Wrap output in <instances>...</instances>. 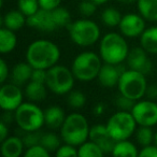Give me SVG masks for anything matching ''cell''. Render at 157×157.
I'll return each mask as SVG.
<instances>
[{"mask_svg": "<svg viewBox=\"0 0 157 157\" xmlns=\"http://www.w3.org/2000/svg\"><path fill=\"white\" fill-rule=\"evenodd\" d=\"M117 1L122 5H132V3L137 2L138 0H117Z\"/></svg>", "mask_w": 157, "mask_h": 157, "instance_id": "obj_45", "label": "cell"}, {"mask_svg": "<svg viewBox=\"0 0 157 157\" xmlns=\"http://www.w3.org/2000/svg\"><path fill=\"white\" fill-rule=\"evenodd\" d=\"M71 41L80 48H90L101 39L99 25L90 18H80L67 26Z\"/></svg>", "mask_w": 157, "mask_h": 157, "instance_id": "obj_4", "label": "cell"}, {"mask_svg": "<svg viewBox=\"0 0 157 157\" xmlns=\"http://www.w3.org/2000/svg\"><path fill=\"white\" fill-rule=\"evenodd\" d=\"M125 70L126 69L122 67V63L121 65H111V63H103L98 76H97V80H98L99 84L105 88L115 87L117 86L121 75Z\"/></svg>", "mask_w": 157, "mask_h": 157, "instance_id": "obj_15", "label": "cell"}, {"mask_svg": "<svg viewBox=\"0 0 157 157\" xmlns=\"http://www.w3.org/2000/svg\"><path fill=\"white\" fill-rule=\"evenodd\" d=\"M131 114L138 126L154 127L157 125V103L153 99H140L136 101Z\"/></svg>", "mask_w": 157, "mask_h": 157, "instance_id": "obj_10", "label": "cell"}, {"mask_svg": "<svg viewBox=\"0 0 157 157\" xmlns=\"http://www.w3.org/2000/svg\"><path fill=\"white\" fill-rule=\"evenodd\" d=\"M10 73H11V71H10L7 61L3 58H1L0 59V83H6L8 78L10 76Z\"/></svg>", "mask_w": 157, "mask_h": 157, "instance_id": "obj_40", "label": "cell"}, {"mask_svg": "<svg viewBox=\"0 0 157 157\" xmlns=\"http://www.w3.org/2000/svg\"><path fill=\"white\" fill-rule=\"evenodd\" d=\"M129 52L128 42L122 33L111 31L101 37L98 53L103 63L121 65L126 61Z\"/></svg>", "mask_w": 157, "mask_h": 157, "instance_id": "obj_2", "label": "cell"}, {"mask_svg": "<svg viewBox=\"0 0 157 157\" xmlns=\"http://www.w3.org/2000/svg\"><path fill=\"white\" fill-rule=\"evenodd\" d=\"M75 76L72 72L71 68H68L63 65H55L48 69L45 85L50 92L53 94L67 95L73 90L75 83Z\"/></svg>", "mask_w": 157, "mask_h": 157, "instance_id": "obj_8", "label": "cell"}, {"mask_svg": "<svg viewBox=\"0 0 157 157\" xmlns=\"http://www.w3.org/2000/svg\"><path fill=\"white\" fill-rule=\"evenodd\" d=\"M90 126L87 118L81 113L72 112L66 116L60 127V137L63 142L74 146H80L90 139Z\"/></svg>", "mask_w": 157, "mask_h": 157, "instance_id": "obj_3", "label": "cell"}, {"mask_svg": "<svg viewBox=\"0 0 157 157\" xmlns=\"http://www.w3.org/2000/svg\"><path fill=\"white\" fill-rule=\"evenodd\" d=\"M57 157H65V156H78V147L71 144L65 143L61 144L58 150L55 152Z\"/></svg>", "mask_w": 157, "mask_h": 157, "instance_id": "obj_37", "label": "cell"}, {"mask_svg": "<svg viewBox=\"0 0 157 157\" xmlns=\"http://www.w3.org/2000/svg\"><path fill=\"white\" fill-rule=\"evenodd\" d=\"M126 63L129 69L137 70V71L144 73L145 75L151 73L153 69V63L148 57V53L141 46L130 50Z\"/></svg>", "mask_w": 157, "mask_h": 157, "instance_id": "obj_13", "label": "cell"}, {"mask_svg": "<svg viewBox=\"0 0 157 157\" xmlns=\"http://www.w3.org/2000/svg\"><path fill=\"white\" fill-rule=\"evenodd\" d=\"M103 154L100 146L90 139L78 146V155L81 157H100Z\"/></svg>", "mask_w": 157, "mask_h": 157, "instance_id": "obj_27", "label": "cell"}, {"mask_svg": "<svg viewBox=\"0 0 157 157\" xmlns=\"http://www.w3.org/2000/svg\"><path fill=\"white\" fill-rule=\"evenodd\" d=\"M24 93L20 85L13 83H3L0 88V108L5 112H14L24 101Z\"/></svg>", "mask_w": 157, "mask_h": 157, "instance_id": "obj_11", "label": "cell"}, {"mask_svg": "<svg viewBox=\"0 0 157 157\" xmlns=\"http://www.w3.org/2000/svg\"><path fill=\"white\" fill-rule=\"evenodd\" d=\"M154 143L157 145V130H156V132H155V136H154Z\"/></svg>", "mask_w": 157, "mask_h": 157, "instance_id": "obj_47", "label": "cell"}, {"mask_svg": "<svg viewBox=\"0 0 157 157\" xmlns=\"http://www.w3.org/2000/svg\"><path fill=\"white\" fill-rule=\"evenodd\" d=\"M105 110V105H103V103L99 102L94 107V109H93V113H94V115H96V116H100L103 114Z\"/></svg>", "mask_w": 157, "mask_h": 157, "instance_id": "obj_43", "label": "cell"}, {"mask_svg": "<svg viewBox=\"0 0 157 157\" xmlns=\"http://www.w3.org/2000/svg\"><path fill=\"white\" fill-rule=\"evenodd\" d=\"M42 132H40V130L38 131H30V132H25L24 137H23V141H24L25 146L30 147L36 144H39L41 141Z\"/></svg>", "mask_w": 157, "mask_h": 157, "instance_id": "obj_36", "label": "cell"}, {"mask_svg": "<svg viewBox=\"0 0 157 157\" xmlns=\"http://www.w3.org/2000/svg\"><path fill=\"white\" fill-rule=\"evenodd\" d=\"M92 1L96 3L97 6H102V5H105L109 0H92Z\"/></svg>", "mask_w": 157, "mask_h": 157, "instance_id": "obj_46", "label": "cell"}, {"mask_svg": "<svg viewBox=\"0 0 157 157\" xmlns=\"http://www.w3.org/2000/svg\"><path fill=\"white\" fill-rule=\"evenodd\" d=\"M140 46L148 54L157 55V26L146 28L140 36Z\"/></svg>", "mask_w": 157, "mask_h": 157, "instance_id": "obj_21", "label": "cell"}, {"mask_svg": "<svg viewBox=\"0 0 157 157\" xmlns=\"http://www.w3.org/2000/svg\"><path fill=\"white\" fill-rule=\"evenodd\" d=\"M145 74L137 70L126 69L122 73L120 81L117 84L118 93L131 100L138 101L146 96L147 90V82H146Z\"/></svg>", "mask_w": 157, "mask_h": 157, "instance_id": "obj_7", "label": "cell"}, {"mask_svg": "<svg viewBox=\"0 0 157 157\" xmlns=\"http://www.w3.org/2000/svg\"><path fill=\"white\" fill-rule=\"evenodd\" d=\"M17 44V37L15 31L2 27L0 30V52L5 54L11 53Z\"/></svg>", "mask_w": 157, "mask_h": 157, "instance_id": "obj_23", "label": "cell"}, {"mask_svg": "<svg viewBox=\"0 0 157 157\" xmlns=\"http://www.w3.org/2000/svg\"><path fill=\"white\" fill-rule=\"evenodd\" d=\"M40 5V9L46 11H53L56 8L60 7L61 0H38Z\"/></svg>", "mask_w": 157, "mask_h": 157, "instance_id": "obj_39", "label": "cell"}, {"mask_svg": "<svg viewBox=\"0 0 157 157\" xmlns=\"http://www.w3.org/2000/svg\"><path fill=\"white\" fill-rule=\"evenodd\" d=\"M135 103V100H131V99L127 98L126 96H124L122 94L116 96L115 98V105L117 107L118 110H122V111H131Z\"/></svg>", "mask_w": 157, "mask_h": 157, "instance_id": "obj_35", "label": "cell"}, {"mask_svg": "<svg viewBox=\"0 0 157 157\" xmlns=\"http://www.w3.org/2000/svg\"><path fill=\"white\" fill-rule=\"evenodd\" d=\"M9 137V126L6 122H0V142H2Z\"/></svg>", "mask_w": 157, "mask_h": 157, "instance_id": "obj_42", "label": "cell"}, {"mask_svg": "<svg viewBox=\"0 0 157 157\" xmlns=\"http://www.w3.org/2000/svg\"><path fill=\"white\" fill-rule=\"evenodd\" d=\"M46 75H48V70L44 69H33L31 74V81L40 82V83H45Z\"/></svg>", "mask_w": 157, "mask_h": 157, "instance_id": "obj_41", "label": "cell"}, {"mask_svg": "<svg viewBox=\"0 0 157 157\" xmlns=\"http://www.w3.org/2000/svg\"><path fill=\"white\" fill-rule=\"evenodd\" d=\"M90 140L94 141L101 147V150L107 153H112L113 147L115 145V140L111 137L107 129V126L101 124H97L90 127Z\"/></svg>", "mask_w": 157, "mask_h": 157, "instance_id": "obj_16", "label": "cell"}, {"mask_svg": "<svg viewBox=\"0 0 157 157\" xmlns=\"http://www.w3.org/2000/svg\"><path fill=\"white\" fill-rule=\"evenodd\" d=\"M139 156L141 157H157V145L155 143L142 146L139 151Z\"/></svg>", "mask_w": 157, "mask_h": 157, "instance_id": "obj_38", "label": "cell"}, {"mask_svg": "<svg viewBox=\"0 0 157 157\" xmlns=\"http://www.w3.org/2000/svg\"><path fill=\"white\" fill-rule=\"evenodd\" d=\"M154 136L155 132L153 131L152 127L139 126V128L136 130V140L141 146L154 143Z\"/></svg>", "mask_w": 157, "mask_h": 157, "instance_id": "obj_29", "label": "cell"}, {"mask_svg": "<svg viewBox=\"0 0 157 157\" xmlns=\"http://www.w3.org/2000/svg\"><path fill=\"white\" fill-rule=\"evenodd\" d=\"M33 71V68L27 61H22V63H17L16 65L13 66L10 76H11V80L13 83L21 86L27 84L30 81Z\"/></svg>", "mask_w": 157, "mask_h": 157, "instance_id": "obj_20", "label": "cell"}, {"mask_svg": "<svg viewBox=\"0 0 157 157\" xmlns=\"http://www.w3.org/2000/svg\"><path fill=\"white\" fill-rule=\"evenodd\" d=\"M137 9L147 22H157V0H138Z\"/></svg>", "mask_w": 157, "mask_h": 157, "instance_id": "obj_24", "label": "cell"}, {"mask_svg": "<svg viewBox=\"0 0 157 157\" xmlns=\"http://www.w3.org/2000/svg\"><path fill=\"white\" fill-rule=\"evenodd\" d=\"M14 122L24 132L38 131L45 125L44 111L36 102H23L14 111Z\"/></svg>", "mask_w": 157, "mask_h": 157, "instance_id": "obj_6", "label": "cell"}, {"mask_svg": "<svg viewBox=\"0 0 157 157\" xmlns=\"http://www.w3.org/2000/svg\"><path fill=\"white\" fill-rule=\"evenodd\" d=\"M111 154L114 156L136 157L139 155V151H138L137 146L135 145V143H132L131 141H129V139H127L116 141Z\"/></svg>", "mask_w": 157, "mask_h": 157, "instance_id": "obj_25", "label": "cell"}, {"mask_svg": "<svg viewBox=\"0 0 157 157\" xmlns=\"http://www.w3.org/2000/svg\"><path fill=\"white\" fill-rule=\"evenodd\" d=\"M27 25L30 28L41 33H53L58 29L52 11H46L43 9H39V11L36 12L33 15L27 17Z\"/></svg>", "mask_w": 157, "mask_h": 157, "instance_id": "obj_14", "label": "cell"}, {"mask_svg": "<svg viewBox=\"0 0 157 157\" xmlns=\"http://www.w3.org/2000/svg\"><path fill=\"white\" fill-rule=\"evenodd\" d=\"M25 147L23 138L17 136H9L1 142V153L5 157H20L25 153Z\"/></svg>", "mask_w": 157, "mask_h": 157, "instance_id": "obj_17", "label": "cell"}, {"mask_svg": "<svg viewBox=\"0 0 157 157\" xmlns=\"http://www.w3.org/2000/svg\"><path fill=\"white\" fill-rule=\"evenodd\" d=\"M146 22L147 21L140 13H127L123 15L118 29L121 33L128 39L140 38L146 29Z\"/></svg>", "mask_w": 157, "mask_h": 157, "instance_id": "obj_12", "label": "cell"}, {"mask_svg": "<svg viewBox=\"0 0 157 157\" xmlns=\"http://www.w3.org/2000/svg\"><path fill=\"white\" fill-rule=\"evenodd\" d=\"M46 95H48V87H46L45 83H40V82H35L30 80L26 84L25 96L29 101L39 102V101L45 99Z\"/></svg>", "mask_w": 157, "mask_h": 157, "instance_id": "obj_22", "label": "cell"}, {"mask_svg": "<svg viewBox=\"0 0 157 157\" xmlns=\"http://www.w3.org/2000/svg\"><path fill=\"white\" fill-rule=\"evenodd\" d=\"M97 7L98 6L95 2H93L92 0H82L78 5V11L84 17H90L96 13Z\"/></svg>", "mask_w": 157, "mask_h": 157, "instance_id": "obj_33", "label": "cell"}, {"mask_svg": "<svg viewBox=\"0 0 157 157\" xmlns=\"http://www.w3.org/2000/svg\"><path fill=\"white\" fill-rule=\"evenodd\" d=\"M86 96L81 90H72L69 94H67V103L70 108L75 110H80L85 105Z\"/></svg>", "mask_w": 157, "mask_h": 157, "instance_id": "obj_30", "label": "cell"}, {"mask_svg": "<svg viewBox=\"0 0 157 157\" xmlns=\"http://www.w3.org/2000/svg\"><path fill=\"white\" fill-rule=\"evenodd\" d=\"M102 65L103 61L99 53L97 54L93 51H85L74 57L71 70L78 81L87 83L97 78Z\"/></svg>", "mask_w": 157, "mask_h": 157, "instance_id": "obj_5", "label": "cell"}, {"mask_svg": "<svg viewBox=\"0 0 157 157\" xmlns=\"http://www.w3.org/2000/svg\"><path fill=\"white\" fill-rule=\"evenodd\" d=\"M66 113L59 105H50L44 110V122L45 126L50 129H60L61 125L66 120Z\"/></svg>", "mask_w": 157, "mask_h": 157, "instance_id": "obj_18", "label": "cell"}, {"mask_svg": "<svg viewBox=\"0 0 157 157\" xmlns=\"http://www.w3.org/2000/svg\"><path fill=\"white\" fill-rule=\"evenodd\" d=\"M17 8L27 17H29L39 11L40 5L38 0H17Z\"/></svg>", "mask_w": 157, "mask_h": 157, "instance_id": "obj_32", "label": "cell"}, {"mask_svg": "<svg viewBox=\"0 0 157 157\" xmlns=\"http://www.w3.org/2000/svg\"><path fill=\"white\" fill-rule=\"evenodd\" d=\"M122 17L123 15L121 14V12L114 7L105 8L100 16L102 24L105 25L107 27H110V28H112V27H118Z\"/></svg>", "mask_w": 157, "mask_h": 157, "instance_id": "obj_26", "label": "cell"}, {"mask_svg": "<svg viewBox=\"0 0 157 157\" xmlns=\"http://www.w3.org/2000/svg\"><path fill=\"white\" fill-rule=\"evenodd\" d=\"M105 126L111 137L115 141H121L132 137L133 133H136L138 124L130 111L118 110L108 118Z\"/></svg>", "mask_w": 157, "mask_h": 157, "instance_id": "obj_9", "label": "cell"}, {"mask_svg": "<svg viewBox=\"0 0 157 157\" xmlns=\"http://www.w3.org/2000/svg\"><path fill=\"white\" fill-rule=\"evenodd\" d=\"M24 155L27 157H48L51 153L42 144L39 143L30 146V147H27Z\"/></svg>", "mask_w": 157, "mask_h": 157, "instance_id": "obj_34", "label": "cell"}, {"mask_svg": "<svg viewBox=\"0 0 157 157\" xmlns=\"http://www.w3.org/2000/svg\"><path fill=\"white\" fill-rule=\"evenodd\" d=\"M27 25V16L21 10H10L2 17V27L13 31H18Z\"/></svg>", "mask_w": 157, "mask_h": 157, "instance_id": "obj_19", "label": "cell"}, {"mask_svg": "<svg viewBox=\"0 0 157 157\" xmlns=\"http://www.w3.org/2000/svg\"><path fill=\"white\" fill-rule=\"evenodd\" d=\"M60 48L55 42L38 39L28 45L25 53L26 61L33 69L48 70L57 65L60 59Z\"/></svg>", "mask_w": 157, "mask_h": 157, "instance_id": "obj_1", "label": "cell"}, {"mask_svg": "<svg viewBox=\"0 0 157 157\" xmlns=\"http://www.w3.org/2000/svg\"><path fill=\"white\" fill-rule=\"evenodd\" d=\"M61 137L57 136L55 132H45L42 133L41 137V141H40V144L44 146L51 154H53L58 150V147L61 145Z\"/></svg>", "mask_w": 157, "mask_h": 157, "instance_id": "obj_28", "label": "cell"}, {"mask_svg": "<svg viewBox=\"0 0 157 157\" xmlns=\"http://www.w3.org/2000/svg\"><path fill=\"white\" fill-rule=\"evenodd\" d=\"M146 96L148 97V99H153V100L155 98H157V86L155 85L148 86L147 90H146Z\"/></svg>", "mask_w": 157, "mask_h": 157, "instance_id": "obj_44", "label": "cell"}, {"mask_svg": "<svg viewBox=\"0 0 157 157\" xmlns=\"http://www.w3.org/2000/svg\"><path fill=\"white\" fill-rule=\"evenodd\" d=\"M52 14H53V17H54V21H55V23H56L58 28L67 27L68 25L71 23V15H70V12L68 11V9L61 7V6L53 10Z\"/></svg>", "mask_w": 157, "mask_h": 157, "instance_id": "obj_31", "label": "cell"}]
</instances>
